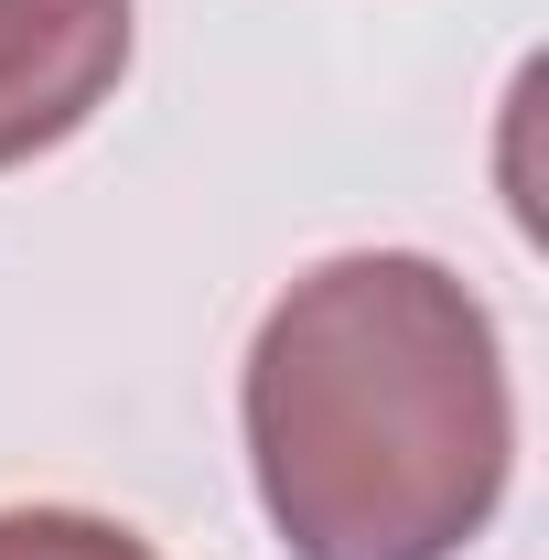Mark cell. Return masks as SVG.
<instances>
[{
	"label": "cell",
	"instance_id": "cell-2",
	"mask_svg": "<svg viewBox=\"0 0 549 560\" xmlns=\"http://www.w3.org/2000/svg\"><path fill=\"white\" fill-rule=\"evenodd\" d=\"M130 75V0H0V173L97 119Z\"/></svg>",
	"mask_w": 549,
	"mask_h": 560
},
{
	"label": "cell",
	"instance_id": "cell-1",
	"mask_svg": "<svg viewBox=\"0 0 549 560\" xmlns=\"http://www.w3.org/2000/svg\"><path fill=\"white\" fill-rule=\"evenodd\" d=\"M506 355L442 259L355 248L259 313L248 464L291 560H453L506 495Z\"/></svg>",
	"mask_w": 549,
	"mask_h": 560
},
{
	"label": "cell",
	"instance_id": "cell-3",
	"mask_svg": "<svg viewBox=\"0 0 549 560\" xmlns=\"http://www.w3.org/2000/svg\"><path fill=\"white\" fill-rule=\"evenodd\" d=\"M0 560H151L119 517H86V506H11L0 517Z\"/></svg>",
	"mask_w": 549,
	"mask_h": 560
}]
</instances>
